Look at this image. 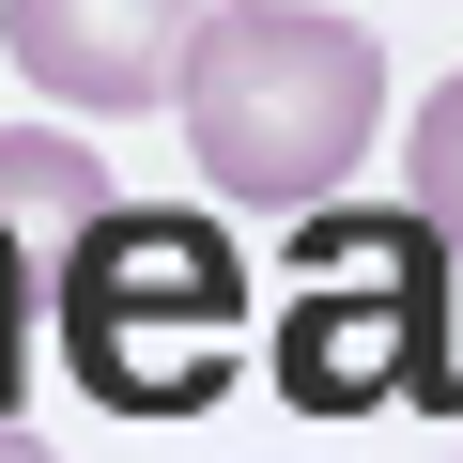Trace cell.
<instances>
[{"mask_svg": "<svg viewBox=\"0 0 463 463\" xmlns=\"http://www.w3.org/2000/svg\"><path fill=\"white\" fill-rule=\"evenodd\" d=\"M185 155L216 201H263V216H325V185H355L371 124H386V47L325 0H216L185 32Z\"/></svg>", "mask_w": 463, "mask_h": 463, "instance_id": "1", "label": "cell"}, {"mask_svg": "<svg viewBox=\"0 0 463 463\" xmlns=\"http://www.w3.org/2000/svg\"><path fill=\"white\" fill-rule=\"evenodd\" d=\"M232 325H248V263L201 201H109L47 294L62 371L124 417H201L232 386Z\"/></svg>", "mask_w": 463, "mask_h": 463, "instance_id": "2", "label": "cell"}, {"mask_svg": "<svg viewBox=\"0 0 463 463\" xmlns=\"http://www.w3.org/2000/svg\"><path fill=\"white\" fill-rule=\"evenodd\" d=\"M294 279H309V309L279 325V386L309 402V417H371V402H463V279H448V248L417 232V201H386V216H294Z\"/></svg>", "mask_w": 463, "mask_h": 463, "instance_id": "3", "label": "cell"}, {"mask_svg": "<svg viewBox=\"0 0 463 463\" xmlns=\"http://www.w3.org/2000/svg\"><path fill=\"white\" fill-rule=\"evenodd\" d=\"M93 216H109L93 139H62V124H0V417H16V386H32L47 294H62V263H78Z\"/></svg>", "mask_w": 463, "mask_h": 463, "instance_id": "4", "label": "cell"}, {"mask_svg": "<svg viewBox=\"0 0 463 463\" xmlns=\"http://www.w3.org/2000/svg\"><path fill=\"white\" fill-rule=\"evenodd\" d=\"M185 32H201V0H0L16 78H32V93H62V109H93V124L170 109Z\"/></svg>", "mask_w": 463, "mask_h": 463, "instance_id": "5", "label": "cell"}, {"mask_svg": "<svg viewBox=\"0 0 463 463\" xmlns=\"http://www.w3.org/2000/svg\"><path fill=\"white\" fill-rule=\"evenodd\" d=\"M402 185H417V232L448 248V279H463V78L417 109V139H402Z\"/></svg>", "mask_w": 463, "mask_h": 463, "instance_id": "6", "label": "cell"}, {"mask_svg": "<svg viewBox=\"0 0 463 463\" xmlns=\"http://www.w3.org/2000/svg\"><path fill=\"white\" fill-rule=\"evenodd\" d=\"M0 463H47V448H32V432H16V417H0Z\"/></svg>", "mask_w": 463, "mask_h": 463, "instance_id": "7", "label": "cell"}]
</instances>
